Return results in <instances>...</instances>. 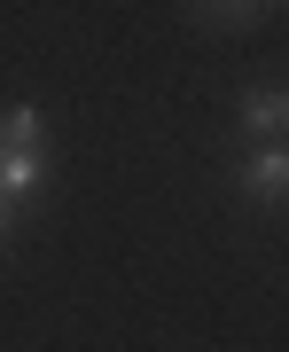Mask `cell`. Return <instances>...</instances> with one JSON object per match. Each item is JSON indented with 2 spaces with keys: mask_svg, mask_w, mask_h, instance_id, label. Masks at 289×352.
<instances>
[{
  "mask_svg": "<svg viewBox=\"0 0 289 352\" xmlns=\"http://www.w3.org/2000/svg\"><path fill=\"white\" fill-rule=\"evenodd\" d=\"M266 8H281V0H188V16L203 32H251Z\"/></svg>",
  "mask_w": 289,
  "mask_h": 352,
  "instance_id": "4",
  "label": "cell"
},
{
  "mask_svg": "<svg viewBox=\"0 0 289 352\" xmlns=\"http://www.w3.org/2000/svg\"><path fill=\"white\" fill-rule=\"evenodd\" d=\"M235 141H289V78H251L235 94Z\"/></svg>",
  "mask_w": 289,
  "mask_h": 352,
  "instance_id": "3",
  "label": "cell"
},
{
  "mask_svg": "<svg viewBox=\"0 0 289 352\" xmlns=\"http://www.w3.org/2000/svg\"><path fill=\"white\" fill-rule=\"evenodd\" d=\"M227 188L251 212H289V141H251L235 157V173H227Z\"/></svg>",
  "mask_w": 289,
  "mask_h": 352,
  "instance_id": "2",
  "label": "cell"
},
{
  "mask_svg": "<svg viewBox=\"0 0 289 352\" xmlns=\"http://www.w3.org/2000/svg\"><path fill=\"white\" fill-rule=\"evenodd\" d=\"M16 235H24V219H16V204L0 196V258H16Z\"/></svg>",
  "mask_w": 289,
  "mask_h": 352,
  "instance_id": "5",
  "label": "cell"
},
{
  "mask_svg": "<svg viewBox=\"0 0 289 352\" xmlns=\"http://www.w3.org/2000/svg\"><path fill=\"white\" fill-rule=\"evenodd\" d=\"M55 188V126L39 102L0 110V196L8 204H39Z\"/></svg>",
  "mask_w": 289,
  "mask_h": 352,
  "instance_id": "1",
  "label": "cell"
}]
</instances>
